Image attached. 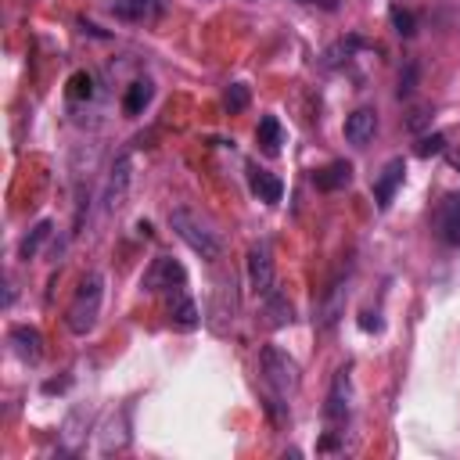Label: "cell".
I'll return each mask as SVG.
<instances>
[{
	"instance_id": "cell-5",
	"label": "cell",
	"mask_w": 460,
	"mask_h": 460,
	"mask_svg": "<svg viewBox=\"0 0 460 460\" xmlns=\"http://www.w3.org/2000/svg\"><path fill=\"white\" fill-rule=\"evenodd\" d=\"M431 230L442 244L449 248H460V190L446 194L438 205H435V216H431Z\"/></svg>"
},
{
	"instance_id": "cell-22",
	"label": "cell",
	"mask_w": 460,
	"mask_h": 460,
	"mask_svg": "<svg viewBox=\"0 0 460 460\" xmlns=\"http://www.w3.org/2000/svg\"><path fill=\"white\" fill-rule=\"evenodd\" d=\"M68 97L72 101H90L93 97V75L90 72H75L68 79Z\"/></svg>"
},
{
	"instance_id": "cell-23",
	"label": "cell",
	"mask_w": 460,
	"mask_h": 460,
	"mask_svg": "<svg viewBox=\"0 0 460 460\" xmlns=\"http://www.w3.org/2000/svg\"><path fill=\"white\" fill-rule=\"evenodd\" d=\"M388 18H392V25H395V32H399V36H413V32H417V22H413V14H410V11L392 7V11H388Z\"/></svg>"
},
{
	"instance_id": "cell-9",
	"label": "cell",
	"mask_w": 460,
	"mask_h": 460,
	"mask_svg": "<svg viewBox=\"0 0 460 460\" xmlns=\"http://www.w3.org/2000/svg\"><path fill=\"white\" fill-rule=\"evenodd\" d=\"M402 176H406V162H402V158H388V162L381 165V172L374 176V201H377L381 212L392 205L395 190L402 187Z\"/></svg>"
},
{
	"instance_id": "cell-28",
	"label": "cell",
	"mask_w": 460,
	"mask_h": 460,
	"mask_svg": "<svg viewBox=\"0 0 460 460\" xmlns=\"http://www.w3.org/2000/svg\"><path fill=\"white\" fill-rule=\"evenodd\" d=\"M424 122H428V108H417V111L410 115V122H406V126H410V129H417V126H424Z\"/></svg>"
},
{
	"instance_id": "cell-17",
	"label": "cell",
	"mask_w": 460,
	"mask_h": 460,
	"mask_svg": "<svg viewBox=\"0 0 460 460\" xmlns=\"http://www.w3.org/2000/svg\"><path fill=\"white\" fill-rule=\"evenodd\" d=\"M313 183L320 190H341V187L352 183V165L349 162H331V165H323V169L313 172Z\"/></svg>"
},
{
	"instance_id": "cell-11",
	"label": "cell",
	"mask_w": 460,
	"mask_h": 460,
	"mask_svg": "<svg viewBox=\"0 0 460 460\" xmlns=\"http://www.w3.org/2000/svg\"><path fill=\"white\" fill-rule=\"evenodd\" d=\"M126 446H129V428H126V410H119L97 428V449L101 453H119Z\"/></svg>"
},
{
	"instance_id": "cell-8",
	"label": "cell",
	"mask_w": 460,
	"mask_h": 460,
	"mask_svg": "<svg viewBox=\"0 0 460 460\" xmlns=\"http://www.w3.org/2000/svg\"><path fill=\"white\" fill-rule=\"evenodd\" d=\"M248 280H252V291L262 298L270 288H277L273 284V255H270V244L266 241H259V244H252L248 248Z\"/></svg>"
},
{
	"instance_id": "cell-4",
	"label": "cell",
	"mask_w": 460,
	"mask_h": 460,
	"mask_svg": "<svg viewBox=\"0 0 460 460\" xmlns=\"http://www.w3.org/2000/svg\"><path fill=\"white\" fill-rule=\"evenodd\" d=\"M129 176H133V158H129V155H119V158L111 162L108 176H104L101 194H97V201H101L97 216H101V219H108V216H115V212L122 208L126 190H129Z\"/></svg>"
},
{
	"instance_id": "cell-24",
	"label": "cell",
	"mask_w": 460,
	"mask_h": 460,
	"mask_svg": "<svg viewBox=\"0 0 460 460\" xmlns=\"http://www.w3.org/2000/svg\"><path fill=\"white\" fill-rule=\"evenodd\" d=\"M223 104H226L230 111H244V108H248V86L234 83V86L223 93Z\"/></svg>"
},
{
	"instance_id": "cell-15",
	"label": "cell",
	"mask_w": 460,
	"mask_h": 460,
	"mask_svg": "<svg viewBox=\"0 0 460 460\" xmlns=\"http://www.w3.org/2000/svg\"><path fill=\"white\" fill-rule=\"evenodd\" d=\"M11 349H14L18 359L36 363L43 356V334L36 327H25V323L22 327H11Z\"/></svg>"
},
{
	"instance_id": "cell-2",
	"label": "cell",
	"mask_w": 460,
	"mask_h": 460,
	"mask_svg": "<svg viewBox=\"0 0 460 460\" xmlns=\"http://www.w3.org/2000/svg\"><path fill=\"white\" fill-rule=\"evenodd\" d=\"M101 298H104V277L101 273H86L65 309V323L72 334H86L93 331L97 316H101Z\"/></svg>"
},
{
	"instance_id": "cell-10",
	"label": "cell",
	"mask_w": 460,
	"mask_h": 460,
	"mask_svg": "<svg viewBox=\"0 0 460 460\" xmlns=\"http://www.w3.org/2000/svg\"><path fill=\"white\" fill-rule=\"evenodd\" d=\"M377 133V111L374 108H356L349 119H345V140L352 147H367Z\"/></svg>"
},
{
	"instance_id": "cell-25",
	"label": "cell",
	"mask_w": 460,
	"mask_h": 460,
	"mask_svg": "<svg viewBox=\"0 0 460 460\" xmlns=\"http://www.w3.org/2000/svg\"><path fill=\"white\" fill-rule=\"evenodd\" d=\"M438 151H446V137H442V133H431V137H424V140L417 144V155H420V158L438 155Z\"/></svg>"
},
{
	"instance_id": "cell-13",
	"label": "cell",
	"mask_w": 460,
	"mask_h": 460,
	"mask_svg": "<svg viewBox=\"0 0 460 460\" xmlns=\"http://www.w3.org/2000/svg\"><path fill=\"white\" fill-rule=\"evenodd\" d=\"M169 323L180 327V331H194V327L201 323V313H198L194 298H190L183 288H176V291L169 295Z\"/></svg>"
},
{
	"instance_id": "cell-20",
	"label": "cell",
	"mask_w": 460,
	"mask_h": 460,
	"mask_svg": "<svg viewBox=\"0 0 460 460\" xmlns=\"http://www.w3.org/2000/svg\"><path fill=\"white\" fill-rule=\"evenodd\" d=\"M255 140H259V147H262L266 155H277V151H280V144H284V129H280L277 115H262V119H259Z\"/></svg>"
},
{
	"instance_id": "cell-18",
	"label": "cell",
	"mask_w": 460,
	"mask_h": 460,
	"mask_svg": "<svg viewBox=\"0 0 460 460\" xmlns=\"http://www.w3.org/2000/svg\"><path fill=\"white\" fill-rule=\"evenodd\" d=\"M151 97H155V86H151V79H137V83H129V86H126V97H122V111H126V115H140V111L151 104Z\"/></svg>"
},
{
	"instance_id": "cell-26",
	"label": "cell",
	"mask_w": 460,
	"mask_h": 460,
	"mask_svg": "<svg viewBox=\"0 0 460 460\" xmlns=\"http://www.w3.org/2000/svg\"><path fill=\"white\" fill-rule=\"evenodd\" d=\"M413 83H417V65L410 61L406 72H399V97H410L413 93Z\"/></svg>"
},
{
	"instance_id": "cell-3",
	"label": "cell",
	"mask_w": 460,
	"mask_h": 460,
	"mask_svg": "<svg viewBox=\"0 0 460 460\" xmlns=\"http://www.w3.org/2000/svg\"><path fill=\"white\" fill-rule=\"evenodd\" d=\"M259 367H262V377H266L270 392L280 395V399H288V395L302 385V377H298V363H295L284 349H277V345H266V349H262Z\"/></svg>"
},
{
	"instance_id": "cell-1",
	"label": "cell",
	"mask_w": 460,
	"mask_h": 460,
	"mask_svg": "<svg viewBox=\"0 0 460 460\" xmlns=\"http://www.w3.org/2000/svg\"><path fill=\"white\" fill-rule=\"evenodd\" d=\"M169 226H172L176 237H180L187 248H194L201 259L216 262V259L223 255V237H219V230H216L201 212H194V208H172V212H169Z\"/></svg>"
},
{
	"instance_id": "cell-6",
	"label": "cell",
	"mask_w": 460,
	"mask_h": 460,
	"mask_svg": "<svg viewBox=\"0 0 460 460\" xmlns=\"http://www.w3.org/2000/svg\"><path fill=\"white\" fill-rule=\"evenodd\" d=\"M183 280H187V270H183L176 259L158 255V259L147 266L140 288H144V291H176V288H183Z\"/></svg>"
},
{
	"instance_id": "cell-27",
	"label": "cell",
	"mask_w": 460,
	"mask_h": 460,
	"mask_svg": "<svg viewBox=\"0 0 460 460\" xmlns=\"http://www.w3.org/2000/svg\"><path fill=\"white\" fill-rule=\"evenodd\" d=\"M359 327H363V331H381L377 313H363V316H359Z\"/></svg>"
},
{
	"instance_id": "cell-30",
	"label": "cell",
	"mask_w": 460,
	"mask_h": 460,
	"mask_svg": "<svg viewBox=\"0 0 460 460\" xmlns=\"http://www.w3.org/2000/svg\"><path fill=\"white\" fill-rule=\"evenodd\" d=\"M449 165H453V169H460V151H449Z\"/></svg>"
},
{
	"instance_id": "cell-14",
	"label": "cell",
	"mask_w": 460,
	"mask_h": 460,
	"mask_svg": "<svg viewBox=\"0 0 460 460\" xmlns=\"http://www.w3.org/2000/svg\"><path fill=\"white\" fill-rule=\"evenodd\" d=\"M108 11L119 22H155L162 14L158 0H108Z\"/></svg>"
},
{
	"instance_id": "cell-21",
	"label": "cell",
	"mask_w": 460,
	"mask_h": 460,
	"mask_svg": "<svg viewBox=\"0 0 460 460\" xmlns=\"http://www.w3.org/2000/svg\"><path fill=\"white\" fill-rule=\"evenodd\" d=\"M47 237H50V223L43 219V223H36V226H32L25 237H22V244H18V255H22V259H32Z\"/></svg>"
},
{
	"instance_id": "cell-7",
	"label": "cell",
	"mask_w": 460,
	"mask_h": 460,
	"mask_svg": "<svg viewBox=\"0 0 460 460\" xmlns=\"http://www.w3.org/2000/svg\"><path fill=\"white\" fill-rule=\"evenodd\" d=\"M345 302H349V280L338 277V280L327 284L323 298L316 302V316H313V323H316V327H334V323L341 320V313H345Z\"/></svg>"
},
{
	"instance_id": "cell-16",
	"label": "cell",
	"mask_w": 460,
	"mask_h": 460,
	"mask_svg": "<svg viewBox=\"0 0 460 460\" xmlns=\"http://www.w3.org/2000/svg\"><path fill=\"white\" fill-rule=\"evenodd\" d=\"M248 183H252V194L266 205H277L280 194H284V183L270 169H259V165H248Z\"/></svg>"
},
{
	"instance_id": "cell-29",
	"label": "cell",
	"mask_w": 460,
	"mask_h": 460,
	"mask_svg": "<svg viewBox=\"0 0 460 460\" xmlns=\"http://www.w3.org/2000/svg\"><path fill=\"white\" fill-rule=\"evenodd\" d=\"M302 4H316L323 11H338V0H302Z\"/></svg>"
},
{
	"instance_id": "cell-19",
	"label": "cell",
	"mask_w": 460,
	"mask_h": 460,
	"mask_svg": "<svg viewBox=\"0 0 460 460\" xmlns=\"http://www.w3.org/2000/svg\"><path fill=\"white\" fill-rule=\"evenodd\" d=\"M262 305H266V316H270V323H273V327H284V323H291V320H295V309H291L288 295H280L277 288H270V291L262 295Z\"/></svg>"
},
{
	"instance_id": "cell-12",
	"label": "cell",
	"mask_w": 460,
	"mask_h": 460,
	"mask_svg": "<svg viewBox=\"0 0 460 460\" xmlns=\"http://www.w3.org/2000/svg\"><path fill=\"white\" fill-rule=\"evenodd\" d=\"M349 370H338V377H334V385H331V392H327V402H323V417H327V424H345V417H349Z\"/></svg>"
}]
</instances>
